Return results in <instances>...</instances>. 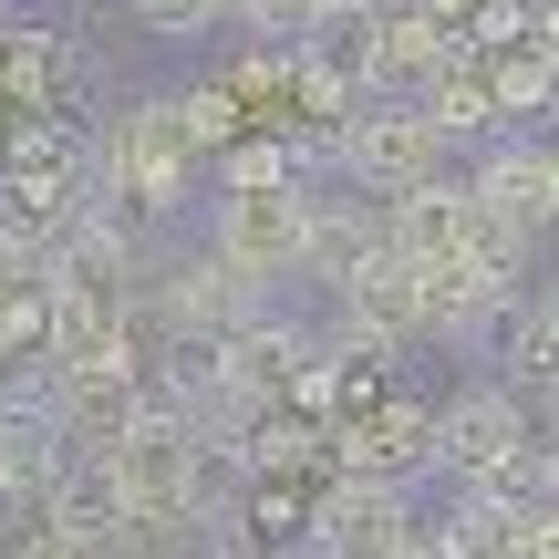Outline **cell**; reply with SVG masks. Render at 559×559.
I'll use <instances>...</instances> for the list:
<instances>
[{"instance_id":"1","label":"cell","mask_w":559,"mask_h":559,"mask_svg":"<svg viewBox=\"0 0 559 559\" xmlns=\"http://www.w3.org/2000/svg\"><path fill=\"white\" fill-rule=\"evenodd\" d=\"M94 187L135 218H177L187 198L207 187V145L187 124L177 94H124L115 115L94 124Z\"/></svg>"},{"instance_id":"2","label":"cell","mask_w":559,"mask_h":559,"mask_svg":"<svg viewBox=\"0 0 559 559\" xmlns=\"http://www.w3.org/2000/svg\"><path fill=\"white\" fill-rule=\"evenodd\" d=\"M332 177H342V187H362V198H404V187L456 177V135H445L425 104L362 94V115H353V124H332Z\"/></svg>"},{"instance_id":"3","label":"cell","mask_w":559,"mask_h":559,"mask_svg":"<svg viewBox=\"0 0 559 559\" xmlns=\"http://www.w3.org/2000/svg\"><path fill=\"white\" fill-rule=\"evenodd\" d=\"M528 456H539V415H528V394L508 373H466L436 404V477L445 487H487Z\"/></svg>"},{"instance_id":"4","label":"cell","mask_w":559,"mask_h":559,"mask_svg":"<svg viewBox=\"0 0 559 559\" xmlns=\"http://www.w3.org/2000/svg\"><path fill=\"white\" fill-rule=\"evenodd\" d=\"M311 218H321V198L300 177L290 187H207V249L239 260L260 290L311 280Z\"/></svg>"},{"instance_id":"5","label":"cell","mask_w":559,"mask_h":559,"mask_svg":"<svg viewBox=\"0 0 559 559\" xmlns=\"http://www.w3.org/2000/svg\"><path fill=\"white\" fill-rule=\"evenodd\" d=\"M145 300H156V321H166V342H239L249 321L270 311L280 290H260L239 260H218V249H177L156 280H145Z\"/></svg>"},{"instance_id":"6","label":"cell","mask_w":559,"mask_h":559,"mask_svg":"<svg viewBox=\"0 0 559 559\" xmlns=\"http://www.w3.org/2000/svg\"><path fill=\"white\" fill-rule=\"evenodd\" d=\"M353 62H362V94L425 104L466 62V41L445 32V21H425V11H373V21H353Z\"/></svg>"},{"instance_id":"7","label":"cell","mask_w":559,"mask_h":559,"mask_svg":"<svg viewBox=\"0 0 559 559\" xmlns=\"http://www.w3.org/2000/svg\"><path fill=\"white\" fill-rule=\"evenodd\" d=\"M404 539H415V487H394V477H342L300 528L311 559H394Z\"/></svg>"},{"instance_id":"8","label":"cell","mask_w":559,"mask_h":559,"mask_svg":"<svg viewBox=\"0 0 559 559\" xmlns=\"http://www.w3.org/2000/svg\"><path fill=\"white\" fill-rule=\"evenodd\" d=\"M466 187H477L498 218H519L528 239H559V218H549V145H539V135L477 145V156H466Z\"/></svg>"},{"instance_id":"9","label":"cell","mask_w":559,"mask_h":559,"mask_svg":"<svg viewBox=\"0 0 559 559\" xmlns=\"http://www.w3.org/2000/svg\"><path fill=\"white\" fill-rule=\"evenodd\" d=\"M239 32L270 52H311V41H332V11L321 0H239Z\"/></svg>"},{"instance_id":"10","label":"cell","mask_w":559,"mask_h":559,"mask_svg":"<svg viewBox=\"0 0 559 559\" xmlns=\"http://www.w3.org/2000/svg\"><path fill=\"white\" fill-rule=\"evenodd\" d=\"M290 177H300L290 135H260V145H228V156L207 166V187H290Z\"/></svg>"},{"instance_id":"11","label":"cell","mask_w":559,"mask_h":559,"mask_svg":"<svg viewBox=\"0 0 559 559\" xmlns=\"http://www.w3.org/2000/svg\"><path fill=\"white\" fill-rule=\"evenodd\" d=\"M124 32H145V41H207V32H218V0H124Z\"/></svg>"},{"instance_id":"12","label":"cell","mask_w":559,"mask_h":559,"mask_svg":"<svg viewBox=\"0 0 559 559\" xmlns=\"http://www.w3.org/2000/svg\"><path fill=\"white\" fill-rule=\"evenodd\" d=\"M177 104H187V124H198L207 156H228V145H239V115H249V104L228 94V83H198V94H177Z\"/></svg>"},{"instance_id":"13","label":"cell","mask_w":559,"mask_h":559,"mask_svg":"<svg viewBox=\"0 0 559 559\" xmlns=\"http://www.w3.org/2000/svg\"><path fill=\"white\" fill-rule=\"evenodd\" d=\"M32 519H41V508H32V498H21V487H11V477H0V549H11V539H21V528H32Z\"/></svg>"},{"instance_id":"14","label":"cell","mask_w":559,"mask_h":559,"mask_svg":"<svg viewBox=\"0 0 559 559\" xmlns=\"http://www.w3.org/2000/svg\"><path fill=\"white\" fill-rule=\"evenodd\" d=\"M394 559H456V539H445V528H436V519H415V539H404Z\"/></svg>"},{"instance_id":"15","label":"cell","mask_w":559,"mask_h":559,"mask_svg":"<svg viewBox=\"0 0 559 559\" xmlns=\"http://www.w3.org/2000/svg\"><path fill=\"white\" fill-rule=\"evenodd\" d=\"M539 498H559V436H539Z\"/></svg>"},{"instance_id":"16","label":"cell","mask_w":559,"mask_h":559,"mask_svg":"<svg viewBox=\"0 0 559 559\" xmlns=\"http://www.w3.org/2000/svg\"><path fill=\"white\" fill-rule=\"evenodd\" d=\"M549 218H559V135H549Z\"/></svg>"},{"instance_id":"17","label":"cell","mask_w":559,"mask_h":559,"mask_svg":"<svg viewBox=\"0 0 559 559\" xmlns=\"http://www.w3.org/2000/svg\"><path fill=\"white\" fill-rule=\"evenodd\" d=\"M249 559H311V549H249Z\"/></svg>"},{"instance_id":"18","label":"cell","mask_w":559,"mask_h":559,"mask_svg":"<svg viewBox=\"0 0 559 559\" xmlns=\"http://www.w3.org/2000/svg\"><path fill=\"white\" fill-rule=\"evenodd\" d=\"M528 11H539V21H559V0H528Z\"/></svg>"},{"instance_id":"19","label":"cell","mask_w":559,"mask_h":559,"mask_svg":"<svg viewBox=\"0 0 559 559\" xmlns=\"http://www.w3.org/2000/svg\"><path fill=\"white\" fill-rule=\"evenodd\" d=\"M373 11H415V0H373Z\"/></svg>"},{"instance_id":"20","label":"cell","mask_w":559,"mask_h":559,"mask_svg":"<svg viewBox=\"0 0 559 559\" xmlns=\"http://www.w3.org/2000/svg\"><path fill=\"white\" fill-rule=\"evenodd\" d=\"M218 21H239V0H218Z\"/></svg>"}]
</instances>
